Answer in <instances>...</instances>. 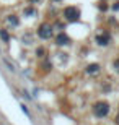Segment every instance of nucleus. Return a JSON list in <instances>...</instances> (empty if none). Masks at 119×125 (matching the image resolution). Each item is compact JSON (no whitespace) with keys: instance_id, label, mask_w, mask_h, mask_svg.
<instances>
[{"instance_id":"nucleus-11","label":"nucleus","mask_w":119,"mask_h":125,"mask_svg":"<svg viewBox=\"0 0 119 125\" xmlns=\"http://www.w3.org/2000/svg\"><path fill=\"white\" fill-rule=\"evenodd\" d=\"M36 55L38 57H44L46 55V49H44V47H38L36 49Z\"/></svg>"},{"instance_id":"nucleus-7","label":"nucleus","mask_w":119,"mask_h":125,"mask_svg":"<svg viewBox=\"0 0 119 125\" xmlns=\"http://www.w3.org/2000/svg\"><path fill=\"white\" fill-rule=\"evenodd\" d=\"M7 20H8V23L12 24V26H15V28L20 24V20H18V16H16V15H8V16H7Z\"/></svg>"},{"instance_id":"nucleus-13","label":"nucleus","mask_w":119,"mask_h":125,"mask_svg":"<svg viewBox=\"0 0 119 125\" xmlns=\"http://www.w3.org/2000/svg\"><path fill=\"white\" fill-rule=\"evenodd\" d=\"M113 68H114L116 73H119V57H118V59H114V62H113Z\"/></svg>"},{"instance_id":"nucleus-2","label":"nucleus","mask_w":119,"mask_h":125,"mask_svg":"<svg viewBox=\"0 0 119 125\" xmlns=\"http://www.w3.org/2000/svg\"><path fill=\"white\" fill-rule=\"evenodd\" d=\"M62 16H64L65 21H69V23H77V21H80L82 10L78 8V7H75V5H70V7H65L64 8Z\"/></svg>"},{"instance_id":"nucleus-6","label":"nucleus","mask_w":119,"mask_h":125,"mask_svg":"<svg viewBox=\"0 0 119 125\" xmlns=\"http://www.w3.org/2000/svg\"><path fill=\"white\" fill-rule=\"evenodd\" d=\"M100 70H101L100 63H90L87 68H85V73H87V75H98V73H100Z\"/></svg>"},{"instance_id":"nucleus-14","label":"nucleus","mask_w":119,"mask_h":125,"mask_svg":"<svg viewBox=\"0 0 119 125\" xmlns=\"http://www.w3.org/2000/svg\"><path fill=\"white\" fill-rule=\"evenodd\" d=\"M21 111H23V112H25V114H26L28 117H31V114H29V111H28V107L25 106V104H21Z\"/></svg>"},{"instance_id":"nucleus-1","label":"nucleus","mask_w":119,"mask_h":125,"mask_svg":"<svg viewBox=\"0 0 119 125\" xmlns=\"http://www.w3.org/2000/svg\"><path fill=\"white\" fill-rule=\"evenodd\" d=\"M92 111H93V115L95 117H98V119H105V117L109 115L111 106H109V102H106V101H96L95 104H93Z\"/></svg>"},{"instance_id":"nucleus-4","label":"nucleus","mask_w":119,"mask_h":125,"mask_svg":"<svg viewBox=\"0 0 119 125\" xmlns=\"http://www.w3.org/2000/svg\"><path fill=\"white\" fill-rule=\"evenodd\" d=\"M95 42L98 46L101 47H106L111 44V34L109 32H100V34H96L95 36Z\"/></svg>"},{"instance_id":"nucleus-8","label":"nucleus","mask_w":119,"mask_h":125,"mask_svg":"<svg viewBox=\"0 0 119 125\" xmlns=\"http://www.w3.org/2000/svg\"><path fill=\"white\" fill-rule=\"evenodd\" d=\"M98 10H100V11H108V10H109V3L100 2V3H98Z\"/></svg>"},{"instance_id":"nucleus-15","label":"nucleus","mask_w":119,"mask_h":125,"mask_svg":"<svg viewBox=\"0 0 119 125\" xmlns=\"http://www.w3.org/2000/svg\"><path fill=\"white\" fill-rule=\"evenodd\" d=\"M29 2H31V3H38V2H39V0H29Z\"/></svg>"},{"instance_id":"nucleus-5","label":"nucleus","mask_w":119,"mask_h":125,"mask_svg":"<svg viewBox=\"0 0 119 125\" xmlns=\"http://www.w3.org/2000/svg\"><path fill=\"white\" fill-rule=\"evenodd\" d=\"M70 42H72V39H70L69 34H65L64 31H60L57 36H55V44L57 46H69Z\"/></svg>"},{"instance_id":"nucleus-10","label":"nucleus","mask_w":119,"mask_h":125,"mask_svg":"<svg viewBox=\"0 0 119 125\" xmlns=\"http://www.w3.org/2000/svg\"><path fill=\"white\" fill-rule=\"evenodd\" d=\"M25 15H26V16H31V15H36V10L33 8V7H26V8H25Z\"/></svg>"},{"instance_id":"nucleus-3","label":"nucleus","mask_w":119,"mask_h":125,"mask_svg":"<svg viewBox=\"0 0 119 125\" xmlns=\"http://www.w3.org/2000/svg\"><path fill=\"white\" fill-rule=\"evenodd\" d=\"M52 36H54V28H52L49 23L39 24V28H38V37H39V39L47 41V39H51Z\"/></svg>"},{"instance_id":"nucleus-16","label":"nucleus","mask_w":119,"mask_h":125,"mask_svg":"<svg viewBox=\"0 0 119 125\" xmlns=\"http://www.w3.org/2000/svg\"><path fill=\"white\" fill-rule=\"evenodd\" d=\"M54 2H62V0H54Z\"/></svg>"},{"instance_id":"nucleus-12","label":"nucleus","mask_w":119,"mask_h":125,"mask_svg":"<svg viewBox=\"0 0 119 125\" xmlns=\"http://www.w3.org/2000/svg\"><path fill=\"white\" fill-rule=\"evenodd\" d=\"M109 8L113 10V11H119V0H114L113 5H109Z\"/></svg>"},{"instance_id":"nucleus-9","label":"nucleus","mask_w":119,"mask_h":125,"mask_svg":"<svg viewBox=\"0 0 119 125\" xmlns=\"http://www.w3.org/2000/svg\"><path fill=\"white\" fill-rule=\"evenodd\" d=\"M0 37L3 39V42H8L10 41V36H8V32L5 31V29H0Z\"/></svg>"}]
</instances>
